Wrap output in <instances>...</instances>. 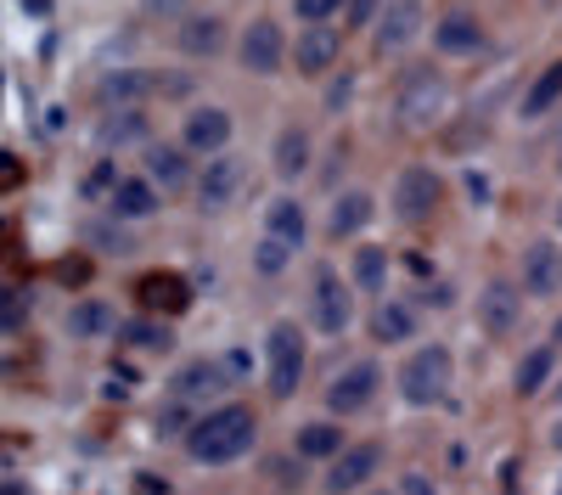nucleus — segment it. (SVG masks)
Returning <instances> with one entry per match:
<instances>
[{
    "instance_id": "obj_25",
    "label": "nucleus",
    "mask_w": 562,
    "mask_h": 495,
    "mask_svg": "<svg viewBox=\"0 0 562 495\" xmlns=\"http://www.w3.org/2000/svg\"><path fill=\"white\" fill-rule=\"evenodd\" d=\"M140 304H147V310H164V315H180L186 304H192V288H186L180 277H169V270H158V277L140 282Z\"/></svg>"
},
{
    "instance_id": "obj_4",
    "label": "nucleus",
    "mask_w": 562,
    "mask_h": 495,
    "mask_svg": "<svg viewBox=\"0 0 562 495\" xmlns=\"http://www.w3.org/2000/svg\"><path fill=\"white\" fill-rule=\"evenodd\" d=\"M243 187H248V158L214 153V158L203 164V175H198V209H203V214H225L231 203L243 198Z\"/></svg>"
},
{
    "instance_id": "obj_44",
    "label": "nucleus",
    "mask_w": 562,
    "mask_h": 495,
    "mask_svg": "<svg viewBox=\"0 0 562 495\" xmlns=\"http://www.w3.org/2000/svg\"><path fill=\"white\" fill-rule=\"evenodd\" d=\"M557 169H562V142H557Z\"/></svg>"
},
{
    "instance_id": "obj_19",
    "label": "nucleus",
    "mask_w": 562,
    "mask_h": 495,
    "mask_svg": "<svg viewBox=\"0 0 562 495\" xmlns=\"http://www.w3.org/2000/svg\"><path fill=\"white\" fill-rule=\"evenodd\" d=\"M562 288V248L557 243H535L524 254V293H557Z\"/></svg>"
},
{
    "instance_id": "obj_9",
    "label": "nucleus",
    "mask_w": 562,
    "mask_h": 495,
    "mask_svg": "<svg viewBox=\"0 0 562 495\" xmlns=\"http://www.w3.org/2000/svg\"><path fill=\"white\" fill-rule=\"evenodd\" d=\"M237 57H243V68H248V74L270 79V74H281V63H288V40H281V29H276L270 18H254V23L243 29Z\"/></svg>"
},
{
    "instance_id": "obj_37",
    "label": "nucleus",
    "mask_w": 562,
    "mask_h": 495,
    "mask_svg": "<svg viewBox=\"0 0 562 495\" xmlns=\"http://www.w3.org/2000/svg\"><path fill=\"white\" fill-rule=\"evenodd\" d=\"M383 12V0H349V29H371Z\"/></svg>"
},
{
    "instance_id": "obj_10",
    "label": "nucleus",
    "mask_w": 562,
    "mask_h": 495,
    "mask_svg": "<svg viewBox=\"0 0 562 495\" xmlns=\"http://www.w3.org/2000/svg\"><path fill=\"white\" fill-rule=\"evenodd\" d=\"M349 322H355L349 282H338L333 265H321V270H315V327L338 338V333H349Z\"/></svg>"
},
{
    "instance_id": "obj_43",
    "label": "nucleus",
    "mask_w": 562,
    "mask_h": 495,
    "mask_svg": "<svg viewBox=\"0 0 562 495\" xmlns=\"http://www.w3.org/2000/svg\"><path fill=\"white\" fill-rule=\"evenodd\" d=\"M551 344H562V315H557V327H551Z\"/></svg>"
},
{
    "instance_id": "obj_27",
    "label": "nucleus",
    "mask_w": 562,
    "mask_h": 495,
    "mask_svg": "<svg viewBox=\"0 0 562 495\" xmlns=\"http://www.w3.org/2000/svg\"><path fill=\"white\" fill-rule=\"evenodd\" d=\"M225 45V23L220 18H186L180 23V52L186 57H220Z\"/></svg>"
},
{
    "instance_id": "obj_21",
    "label": "nucleus",
    "mask_w": 562,
    "mask_h": 495,
    "mask_svg": "<svg viewBox=\"0 0 562 495\" xmlns=\"http://www.w3.org/2000/svg\"><path fill=\"white\" fill-rule=\"evenodd\" d=\"M371 338L378 344H411L416 338V310L400 304V299H383L378 315H371Z\"/></svg>"
},
{
    "instance_id": "obj_47",
    "label": "nucleus",
    "mask_w": 562,
    "mask_h": 495,
    "mask_svg": "<svg viewBox=\"0 0 562 495\" xmlns=\"http://www.w3.org/2000/svg\"><path fill=\"white\" fill-rule=\"evenodd\" d=\"M557 495H562V484H557Z\"/></svg>"
},
{
    "instance_id": "obj_13",
    "label": "nucleus",
    "mask_w": 562,
    "mask_h": 495,
    "mask_svg": "<svg viewBox=\"0 0 562 495\" xmlns=\"http://www.w3.org/2000/svg\"><path fill=\"white\" fill-rule=\"evenodd\" d=\"M338 52H344V34L326 29V23H310V29L293 40V68H299V74H326V68L338 63Z\"/></svg>"
},
{
    "instance_id": "obj_8",
    "label": "nucleus",
    "mask_w": 562,
    "mask_h": 495,
    "mask_svg": "<svg viewBox=\"0 0 562 495\" xmlns=\"http://www.w3.org/2000/svg\"><path fill=\"white\" fill-rule=\"evenodd\" d=\"M378 473H383V450L378 445H344L333 457V468H326V495H355Z\"/></svg>"
},
{
    "instance_id": "obj_11",
    "label": "nucleus",
    "mask_w": 562,
    "mask_h": 495,
    "mask_svg": "<svg viewBox=\"0 0 562 495\" xmlns=\"http://www.w3.org/2000/svg\"><path fill=\"white\" fill-rule=\"evenodd\" d=\"M434 209H439V175L422 169V164L400 169V180H394V214L411 220V225H422Z\"/></svg>"
},
{
    "instance_id": "obj_18",
    "label": "nucleus",
    "mask_w": 562,
    "mask_h": 495,
    "mask_svg": "<svg viewBox=\"0 0 562 495\" xmlns=\"http://www.w3.org/2000/svg\"><path fill=\"white\" fill-rule=\"evenodd\" d=\"M158 187L153 180H119V187L108 192V214L113 220H153L158 214Z\"/></svg>"
},
{
    "instance_id": "obj_3",
    "label": "nucleus",
    "mask_w": 562,
    "mask_h": 495,
    "mask_svg": "<svg viewBox=\"0 0 562 495\" xmlns=\"http://www.w3.org/2000/svg\"><path fill=\"white\" fill-rule=\"evenodd\" d=\"M445 389H450V349L445 344L411 349L405 367H400V394L411 405H434V400H445Z\"/></svg>"
},
{
    "instance_id": "obj_5",
    "label": "nucleus",
    "mask_w": 562,
    "mask_h": 495,
    "mask_svg": "<svg viewBox=\"0 0 562 495\" xmlns=\"http://www.w3.org/2000/svg\"><path fill=\"white\" fill-rule=\"evenodd\" d=\"M378 389H383V367L378 360H355V367H344L333 383H326V412L355 417V412H366V405L378 400Z\"/></svg>"
},
{
    "instance_id": "obj_28",
    "label": "nucleus",
    "mask_w": 562,
    "mask_h": 495,
    "mask_svg": "<svg viewBox=\"0 0 562 495\" xmlns=\"http://www.w3.org/2000/svg\"><path fill=\"white\" fill-rule=\"evenodd\" d=\"M270 169H276L281 180H299V175L310 169V135H304V130H281V135H276Z\"/></svg>"
},
{
    "instance_id": "obj_39",
    "label": "nucleus",
    "mask_w": 562,
    "mask_h": 495,
    "mask_svg": "<svg viewBox=\"0 0 562 495\" xmlns=\"http://www.w3.org/2000/svg\"><path fill=\"white\" fill-rule=\"evenodd\" d=\"M90 243H97V248H113V254L130 248V237L119 232V225H97V232H90Z\"/></svg>"
},
{
    "instance_id": "obj_23",
    "label": "nucleus",
    "mask_w": 562,
    "mask_h": 495,
    "mask_svg": "<svg viewBox=\"0 0 562 495\" xmlns=\"http://www.w3.org/2000/svg\"><path fill=\"white\" fill-rule=\"evenodd\" d=\"M371 214H378L371 192H344V198L333 203V220H326V232H333V243H338V237H355V232H366V225H371Z\"/></svg>"
},
{
    "instance_id": "obj_2",
    "label": "nucleus",
    "mask_w": 562,
    "mask_h": 495,
    "mask_svg": "<svg viewBox=\"0 0 562 495\" xmlns=\"http://www.w3.org/2000/svg\"><path fill=\"white\" fill-rule=\"evenodd\" d=\"M265 378H270V394L276 400H293L299 383H304V333L293 322H276L270 338H265Z\"/></svg>"
},
{
    "instance_id": "obj_12",
    "label": "nucleus",
    "mask_w": 562,
    "mask_h": 495,
    "mask_svg": "<svg viewBox=\"0 0 562 495\" xmlns=\"http://www.w3.org/2000/svg\"><path fill=\"white\" fill-rule=\"evenodd\" d=\"M225 142H231V113L225 108H192L180 119V147L186 153L214 158V153H225Z\"/></svg>"
},
{
    "instance_id": "obj_38",
    "label": "nucleus",
    "mask_w": 562,
    "mask_h": 495,
    "mask_svg": "<svg viewBox=\"0 0 562 495\" xmlns=\"http://www.w3.org/2000/svg\"><path fill=\"white\" fill-rule=\"evenodd\" d=\"M113 187H119V175H113V164H102V169H90L85 198H102V192H113Z\"/></svg>"
},
{
    "instance_id": "obj_42",
    "label": "nucleus",
    "mask_w": 562,
    "mask_h": 495,
    "mask_svg": "<svg viewBox=\"0 0 562 495\" xmlns=\"http://www.w3.org/2000/svg\"><path fill=\"white\" fill-rule=\"evenodd\" d=\"M0 495H29L23 484H0Z\"/></svg>"
},
{
    "instance_id": "obj_31",
    "label": "nucleus",
    "mask_w": 562,
    "mask_h": 495,
    "mask_svg": "<svg viewBox=\"0 0 562 495\" xmlns=\"http://www.w3.org/2000/svg\"><path fill=\"white\" fill-rule=\"evenodd\" d=\"M147 135V113L140 108H113V119L102 124V147H130Z\"/></svg>"
},
{
    "instance_id": "obj_1",
    "label": "nucleus",
    "mask_w": 562,
    "mask_h": 495,
    "mask_svg": "<svg viewBox=\"0 0 562 495\" xmlns=\"http://www.w3.org/2000/svg\"><path fill=\"white\" fill-rule=\"evenodd\" d=\"M254 439H259V423L248 405H214V412H203L186 428V457L203 468H225V462H243Z\"/></svg>"
},
{
    "instance_id": "obj_24",
    "label": "nucleus",
    "mask_w": 562,
    "mask_h": 495,
    "mask_svg": "<svg viewBox=\"0 0 562 495\" xmlns=\"http://www.w3.org/2000/svg\"><path fill=\"white\" fill-rule=\"evenodd\" d=\"M147 180L158 192H169V187H186L192 180V164H186V147H169V142H158L153 153H147Z\"/></svg>"
},
{
    "instance_id": "obj_20",
    "label": "nucleus",
    "mask_w": 562,
    "mask_h": 495,
    "mask_svg": "<svg viewBox=\"0 0 562 495\" xmlns=\"http://www.w3.org/2000/svg\"><path fill=\"white\" fill-rule=\"evenodd\" d=\"M153 90H158V74H147V68H119V74H108V79L97 85V97L113 102V108H135V102H147Z\"/></svg>"
},
{
    "instance_id": "obj_14",
    "label": "nucleus",
    "mask_w": 562,
    "mask_h": 495,
    "mask_svg": "<svg viewBox=\"0 0 562 495\" xmlns=\"http://www.w3.org/2000/svg\"><path fill=\"white\" fill-rule=\"evenodd\" d=\"M479 315H484V333L490 338H512L524 322V304H518V288L512 282H490L484 299H479Z\"/></svg>"
},
{
    "instance_id": "obj_35",
    "label": "nucleus",
    "mask_w": 562,
    "mask_h": 495,
    "mask_svg": "<svg viewBox=\"0 0 562 495\" xmlns=\"http://www.w3.org/2000/svg\"><path fill=\"white\" fill-rule=\"evenodd\" d=\"M293 12H299L304 23H326V18L344 12V0H293Z\"/></svg>"
},
{
    "instance_id": "obj_33",
    "label": "nucleus",
    "mask_w": 562,
    "mask_h": 495,
    "mask_svg": "<svg viewBox=\"0 0 562 495\" xmlns=\"http://www.w3.org/2000/svg\"><path fill=\"white\" fill-rule=\"evenodd\" d=\"M355 282H360L366 293H383V282H389V254H383V248H360V254H355Z\"/></svg>"
},
{
    "instance_id": "obj_17",
    "label": "nucleus",
    "mask_w": 562,
    "mask_h": 495,
    "mask_svg": "<svg viewBox=\"0 0 562 495\" xmlns=\"http://www.w3.org/2000/svg\"><path fill=\"white\" fill-rule=\"evenodd\" d=\"M113 333H119V315H113L108 299H79V304L68 310V338L97 344V338H113Z\"/></svg>"
},
{
    "instance_id": "obj_15",
    "label": "nucleus",
    "mask_w": 562,
    "mask_h": 495,
    "mask_svg": "<svg viewBox=\"0 0 562 495\" xmlns=\"http://www.w3.org/2000/svg\"><path fill=\"white\" fill-rule=\"evenodd\" d=\"M434 45L445 57H473L479 45H484V23L473 12H445L439 29H434Z\"/></svg>"
},
{
    "instance_id": "obj_46",
    "label": "nucleus",
    "mask_w": 562,
    "mask_h": 495,
    "mask_svg": "<svg viewBox=\"0 0 562 495\" xmlns=\"http://www.w3.org/2000/svg\"><path fill=\"white\" fill-rule=\"evenodd\" d=\"M378 495H389V490H378Z\"/></svg>"
},
{
    "instance_id": "obj_41",
    "label": "nucleus",
    "mask_w": 562,
    "mask_h": 495,
    "mask_svg": "<svg viewBox=\"0 0 562 495\" xmlns=\"http://www.w3.org/2000/svg\"><path fill=\"white\" fill-rule=\"evenodd\" d=\"M551 445H557V450H562V417H557V423H551Z\"/></svg>"
},
{
    "instance_id": "obj_30",
    "label": "nucleus",
    "mask_w": 562,
    "mask_h": 495,
    "mask_svg": "<svg viewBox=\"0 0 562 495\" xmlns=\"http://www.w3.org/2000/svg\"><path fill=\"white\" fill-rule=\"evenodd\" d=\"M557 102H562V63H551V68L529 85V97H524V119H546Z\"/></svg>"
},
{
    "instance_id": "obj_29",
    "label": "nucleus",
    "mask_w": 562,
    "mask_h": 495,
    "mask_svg": "<svg viewBox=\"0 0 562 495\" xmlns=\"http://www.w3.org/2000/svg\"><path fill=\"white\" fill-rule=\"evenodd\" d=\"M338 450H344V428H338V423H304V428H299V457L333 462Z\"/></svg>"
},
{
    "instance_id": "obj_34",
    "label": "nucleus",
    "mask_w": 562,
    "mask_h": 495,
    "mask_svg": "<svg viewBox=\"0 0 562 495\" xmlns=\"http://www.w3.org/2000/svg\"><path fill=\"white\" fill-rule=\"evenodd\" d=\"M293 254H299V248L276 243V237H259V248H254V270H259V277H281V270L293 265Z\"/></svg>"
},
{
    "instance_id": "obj_26",
    "label": "nucleus",
    "mask_w": 562,
    "mask_h": 495,
    "mask_svg": "<svg viewBox=\"0 0 562 495\" xmlns=\"http://www.w3.org/2000/svg\"><path fill=\"white\" fill-rule=\"evenodd\" d=\"M551 367H557V349H551V344H535V349L518 360V372H512V389H518L524 400L540 394V389L551 383Z\"/></svg>"
},
{
    "instance_id": "obj_32",
    "label": "nucleus",
    "mask_w": 562,
    "mask_h": 495,
    "mask_svg": "<svg viewBox=\"0 0 562 495\" xmlns=\"http://www.w3.org/2000/svg\"><path fill=\"white\" fill-rule=\"evenodd\" d=\"M119 338H124L130 349H147V355L175 349V333H169L164 322H124V327H119Z\"/></svg>"
},
{
    "instance_id": "obj_36",
    "label": "nucleus",
    "mask_w": 562,
    "mask_h": 495,
    "mask_svg": "<svg viewBox=\"0 0 562 495\" xmlns=\"http://www.w3.org/2000/svg\"><path fill=\"white\" fill-rule=\"evenodd\" d=\"M12 327H23V299L12 288H0V333H12Z\"/></svg>"
},
{
    "instance_id": "obj_7",
    "label": "nucleus",
    "mask_w": 562,
    "mask_h": 495,
    "mask_svg": "<svg viewBox=\"0 0 562 495\" xmlns=\"http://www.w3.org/2000/svg\"><path fill=\"white\" fill-rule=\"evenodd\" d=\"M428 29V12H422V0H383L378 23H371V45H378L383 57L405 52V45Z\"/></svg>"
},
{
    "instance_id": "obj_45",
    "label": "nucleus",
    "mask_w": 562,
    "mask_h": 495,
    "mask_svg": "<svg viewBox=\"0 0 562 495\" xmlns=\"http://www.w3.org/2000/svg\"><path fill=\"white\" fill-rule=\"evenodd\" d=\"M557 225H562V203H557Z\"/></svg>"
},
{
    "instance_id": "obj_40",
    "label": "nucleus",
    "mask_w": 562,
    "mask_h": 495,
    "mask_svg": "<svg viewBox=\"0 0 562 495\" xmlns=\"http://www.w3.org/2000/svg\"><path fill=\"white\" fill-rule=\"evenodd\" d=\"M400 495H434V484L422 479V473H405V484H400Z\"/></svg>"
},
{
    "instance_id": "obj_16",
    "label": "nucleus",
    "mask_w": 562,
    "mask_h": 495,
    "mask_svg": "<svg viewBox=\"0 0 562 495\" xmlns=\"http://www.w3.org/2000/svg\"><path fill=\"white\" fill-rule=\"evenodd\" d=\"M169 389H175V400H214L220 389H231V378L220 360H186Z\"/></svg>"
},
{
    "instance_id": "obj_22",
    "label": "nucleus",
    "mask_w": 562,
    "mask_h": 495,
    "mask_svg": "<svg viewBox=\"0 0 562 495\" xmlns=\"http://www.w3.org/2000/svg\"><path fill=\"white\" fill-rule=\"evenodd\" d=\"M304 209H299V198H276L270 209H265V237H276V243H288V248H304Z\"/></svg>"
},
{
    "instance_id": "obj_6",
    "label": "nucleus",
    "mask_w": 562,
    "mask_h": 495,
    "mask_svg": "<svg viewBox=\"0 0 562 495\" xmlns=\"http://www.w3.org/2000/svg\"><path fill=\"white\" fill-rule=\"evenodd\" d=\"M445 97H450V90H445V74H439V68H411L394 108H400V119H405L411 130H422V124H434V119L445 113Z\"/></svg>"
}]
</instances>
